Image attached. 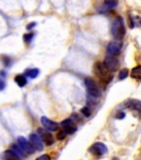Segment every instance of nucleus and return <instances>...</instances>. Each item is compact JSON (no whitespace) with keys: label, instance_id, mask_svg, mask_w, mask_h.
I'll use <instances>...</instances> for the list:
<instances>
[{"label":"nucleus","instance_id":"12","mask_svg":"<svg viewBox=\"0 0 141 160\" xmlns=\"http://www.w3.org/2000/svg\"><path fill=\"white\" fill-rule=\"evenodd\" d=\"M3 158L4 160H20V157H18L12 150L5 151L3 153Z\"/></svg>","mask_w":141,"mask_h":160},{"label":"nucleus","instance_id":"8","mask_svg":"<svg viewBox=\"0 0 141 160\" xmlns=\"http://www.w3.org/2000/svg\"><path fill=\"white\" fill-rule=\"evenodd\" d=\"M37 132L39 133L41 139H42L47 146H51V145H52L54 143V138H53L52 133H50L47 129H44V128H40L37 129Z\"/></svg>","mask_w":141,"mask_h":160},{"label":"nucleus","instance_id":"25","mask_svg":"<svg viewBox=\"0 0 141 160\" xmlns=\"http://www.w3.org/2000/svg\"><path fill=\"white\" fill-rule=\"evenodd\" d=\"M35 25H36V23H35L34 22H30V23H28V24L27 25V30L32 29V28H33V27H34Z\"/></svg>","mask_w":141,"mask_h":160},{"label":"nucleus","instance_id":"13","mask_svg":"<svg viewBox=\"0 0 141 160\" xmlns=\"http://www.w3.org/2000/svg\"><path fill=\"white\" fill-rule=\"evenodd\" d=\"M130 76L134 79L141 80V65L132 68L131 72H130Z\"/></svg>","mask_w":141,"mask_h":160},{"label":"nucleus","instance_id":"2","mask_svg":"<svg viewBox=\"0 0 141 160\" xmlns=\"http://www.w3.org/2000/svg\"><path fill=\"white\" fill-rule=\"evenodd\" d=\"M94 72L97 77L99 78L100 80L104 83H109L112 79V75L110 72L106 68L103 63L101 62H96L94 66Z\"/></svg>","mask_w":141,"mask_h":160},{"label":"nucleus","instance_id":"9","mask_svg":"<svg viewBox=\"0 0 141 160\" xmlns=\"http://www.w3.org/2000/svg\"><path fill=\"white\" fill-rule=\"evenodd\" d=\"M122 44L119 41H115V42H110L107 46V52L110 56H116L120 54L121 51Z\"/></svg>","mask_w":141,"mask_h":160},{"label":"nucleus","instance_id":"24","mask_svg":"<svg viewBox=\"0 0 141 160\" xmlns=\"http://www.w3.org/2000/svg\"><path fill=\"white\" fill-rule=\"evenodd\" d=\"M115 118L118 119H123L125 118V113L124 112H118L115 115Z\"/></svg>","mask_w":141,"mask_h":160},{"label":"nucleus","instance_id":"20","mask_svg":"<svg viewBox=\"0 0 141 160\" xmlns=\"http://www.w3.org/2000/svg\"><path fill=\"white\" fill-rule=\"evenodd\" d=\"M67 133L64 131V129H62V130H60L59 132H57V138L58 140H63L65 138L67 137Z\"/></svg>","mask_w":141,"mask_h":160},{"label":"nucleus","instance_id":"19","mask_svg":"<svg viewBox=\"0 0 141 160\" xmlns=\"http://www.w3.org/2000/svg\"><path fill=\"white\" fill-rule=\"evenodd\" d=\"M129 75V70L127 68H123L120 70V72L119 73V79L124 80L125 78H126Z\"/></svg>","mask_w":141,"mask_h":160},{"label":"nucleus","instance_id":"21","mask_svg":"<svg viewBox=\"0 0 141 160\" xmlns=\"http://www.w3.org/2000/svg\"><path fill=\"white\" fill-rule=\"evenodd\" d=\"M33 36H34L33 32L26 33V34L23 35V40H24L26 42H30L32 40V38H33Z\"/></svg>","mask_w":141,"mask_h":160},{"label":"nucleus","instance_id":"14","mask_svg":"<svg viewBox=\"0 0 141 160\" xmlns=\"http://www.w3.org/2000/svg\"><path fill=\"white\" fill-rule=\"evenodd\" d=\"M15 82L17 83L19 87H24L25 85L27 84V78L22 74H18L14 78Z\"/></svg>","mask_w":141,"mask_h":160},{"label":"nucleus","instance_id":"17","mask_svg":"<svg viewBox=\"0 0 141 160\" xmlns=\"http://www.w3.org/2000/svg\"><path fill=\"white\" fill-rule=\"evenodd\" d=\"M39 73V70L37 68H31L26 71V75L28 76L31 78H35L37 77V75Z\"/></svg>","mask_w":141,"mask_h":160},{"label":"nucleus","instance_id":"26","mask_svg":"<svg viewBox=\"0 0 141 160\" xmlns=\"http://www.w3.org/2000/svg\"><path fill=\"white\" fill-rule=\"evenodd\" d=\"M112 160H120V159H119V158H113Z\"/></svg>","mask_w":141,"mask_h":160},{"label":"nucleus","instance_id":"6","mask_svg":"<svg viewBox=\"0 0 141 160\" xmlns=\"http://www.w3.org/2000/svg\"><path fill=\"white\" fill-rule=\"evenodd\" d=\"M128 109L137 113V117L141 119V101L138 99H129L125 103Z\"/></svg>","mask_w":141,"mask_h":160},{"label":"nucleus","instance_id":"23","mask_svg":"<svg viewBox=\"0 0 141 160\" xmlns=\"http://www.w3.org/2000/svg\"><path fill=\"white\" fill-rule=\"evenodd\" d=\"M36 160H51V157L48 154H43L37 158Z\"/></svg>","mask_w":141,"mask_h":160},{"label":"nucleus","instance_id":"11","mask_svg":"<svg viewBox=\"0 0 141 160\" xmlns=\"http://www.w3.org/2000/svg\"><path fill=\"white\" fill-rule=\"evenodd\" d=\"M29 140L32 146L34 148V149H36L37 151H39V152L43 150L42 139L38 135L36 134V133H32L29 136Z\"/></svg>","mask_w":141,"mask_h":160},{"label":"nucleus","instance_id":"1","mask_svg":"<svg viewBox=\"0 0 141 160\" xmlns=\"http://www.w3.org/2000/svg\"><path fill=\"white\" fill-rule=\"evenodd\" d=\"M111 33L113 38L117 41H120L124 38L125 34V28L121 17L117 18L112 22Z\"/></svg>","mask_w":141,"mask_h":160},{"label":"nucleus","instance_id":"3","mask_svg":"<svg viewBox=\"0 0 141 160\" xmlns=\"http://www.w3.org/2000/svg\"><path fill=\"white\" fill-rule=\"evenodd\" d=\"M85 84L87 87V92L91 97L96 98H99L101 96V88L95 80H93L91 78H87L85 79Z\"/></svg>","mask_w":141,"mask_h":160},{"label":"nucleus","instance_id":"4","mask_svg":"<svg viewBox=\"0 0 141 160\" xmlns=\"http://www.w3.org/2000/svg\"><path fill=\"white\" fill-rule=\"evenodd\" d=\"M89 152L95 156H103L108 152L106 145L101 142H95L89 148Z\"/></svg>","mask_w":141,"mask_h":160},{"label":"nucleus","instance_id":"10","mask_svg":"<svg viewBox=\"0 0 141 160\" xmlns=\"http://www.w3.org/2000/svg\"><path fill=\"white\" fill-rule=\"evenodd\" d=\"M41 122L42 124L43 125V127H45V128L49 131H52V132H55L58 129V124H57L56 122H53L51 119H49L48 118L45 117V116H42L41 118Z\"/></svg>","mask_w":141,"mask_h":160},{"label":"nucleus","instance_id":"22","mask_svg":"<svg viewBox=\"0 0 141 160\" xmlns=\"http://www.w3.org/2000/svg\"><path fill=\"white\" fill-rule=\"evenodd\" d=\"M81 112H82V114L84 115V116H86V117H90L91 114H92V112H91V110H90V108L88 107L82 108V110H81Z\"/></svg>","mask_w":141,"mask_h":160},{"label":"nucleus","instance_id":"7","mask_svg":"<svg viewBox=\"0 0 141 160\" xmlns=\"http://www.w3.org/2000/svg\"><path fill=\"white\" fill-rule=\"evenodd\" d=\"M17 142H18L19 147L24 151L25 153L32 154V152H34V148L32 147L31 142H28L24 137L19 136V137L17 138Z\"/></svg>","mask_w":141,"mask_h":160},{"label":"nucleus","instance_id":"16","mask_svg":"<svg viewBox=\"0 0 141 160\" xmlns=\"http://www.w3.org/2000/svg\"><path fill=\"white\" fill-rule=\"evenodd\" d=\"M62 129H64V131L67 132V134H72L77 131V127L75 125H72V123H71V124L63 126Z\"/></svg>","mask_w":141,"mask_h":160},{"label":"nucleus","instance_id":"15","mask_svg":"<svg viewBox=\"0 0 141 160\" xmlns=\"http://www.w3.org/2000/svg\"><path fill=\"white\" fill-rule=\"evenodd\" d=\"M118 5V0H106L105 6L107 9H113Z\"/></svg>","mask_w":141,"mask_h":160},{"label":"nucleus","instance_id":"18","mask_svg":"<svg viewBox=\"0 0 141 160\" xmlns=\"http://www.w3.org/2000/svg\"><path fill=\"white\" fill-rule=\"evenodd\" d=\"M12 151H13L18 157H24L25 156L24 151H23L19 146H17V145H12Z\"/></svg>","mask_w":141,"mask_h":160},{"label":"nucleus","instance_id":"5","mask_svg":"<svg viewBox=\"0 0 141 160\" xmlns=\"http://www.w3.org/2000/svg\"><path fill=\"white\" fill-rule=\"evenodd\" d=\"M103 64L106 67V68L110 72L117 71L120 67L119 60L117 59L116 58H115L114 56H110V55L106 57Z\"/></svg>","mask_w":141,"mask_h":160}]
</instances>
